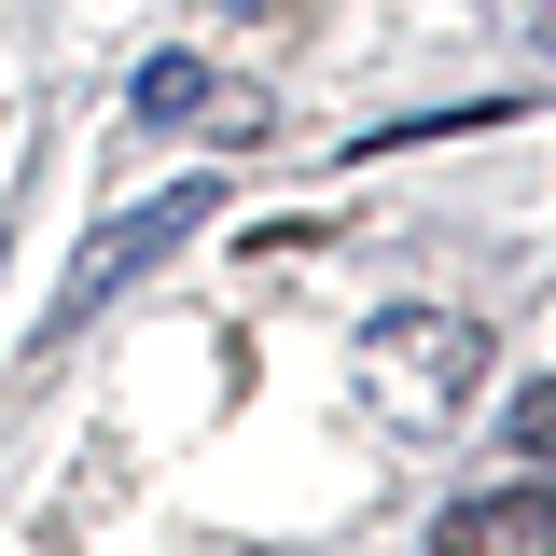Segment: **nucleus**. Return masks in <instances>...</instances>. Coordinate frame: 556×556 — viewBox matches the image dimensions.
Listing matches in <instances>:
<instances>
[{"label":"nucleus","mask_w":556,"mask_h":556,"mask_svg":"<svg viewBox=\"0 0 556 556\" xmlns=\"http://www.w3.org/2000/svg\"><path fill=\"white\" fill-rule=\"evenodd\" d=\"M431 556H556V473H529V486H486V501H445Z\"/></svg>","instance_id":"3"},{"label":"nucleus","mask_w":556,"mask_h":556,"mask_svg":"<svg viewBox=\"0 0 556 556\" xmlns=\"http://www.w3.org/2000/svg\"><path fill=\"white\" fill-rule=\"evenodd\" d=\"M529 42H543V56H556V0H529Z\"/></svg>","instance_id":"6"},{"label":"nucleus","mask_w":556,"mask_h":556,"mask_svg":"<svg viewBox=\"0 0 556 556\" xmlns=\"http://www.w3.org/2000/svg\"><path fill=\"white\" fill-rule=\"evenodd\" d=\"M362 376H376V404H390V417H445V404L486 376V334H473V320L404 306V320H376V334H362Z\"/></svg>","instance_id":"2"},{"label":"nucleus","mask_w":556,"mask_h":556,"mask_svg":"<svg viewBox=\"0 0 556 556\" xmlns=\"http://www.w3.org/2000/svg\"><path fill=\"white\" fill-rule=\"evenodd\" d=\"M501 445H515L529 473H556V376H543V390H515V417H501Z\"/></svg>","instance_id":"5"},{"label":"nucleus","mask_w":556,"mask_h":556,"mask_svg":"<svg viewBox=\"0 0 556 556\" xmlns=\"http://www.w3.org/2000/svg\"><path fill=\"white\" fill-rule=\"evenodd\" d=\"M208 56H139V84H126V126L139 139H167V126H208Z\"/></svg>","instance_id":"4"},{"label":"nucleus","mask_w":556,"mask_h":556,"mask_svg":"<svg viewBox=\"0 0 556 556\" xmlns=\"http://www.w3.org/2000/svg\"><path fill=\"white\" fill-rule=\"evenodd\" d=\"M208 208H223V181H167V195L112 208V223L84 237V265L56 278V320H42V348H56V334H84V320H98V306L126 292V278H153V265H167V251H181V237L208 223Z\"/></svg>","instance_id":"1"}]
</instances>
